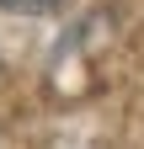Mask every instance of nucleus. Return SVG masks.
Here are the masks:
<instances>
[{"mask_svg":"<svg viewBox=\"0 0 144 149\" xmlns=\"http://www.w3.org/2000/svg\"><path fill=\"white\" fill-rule=\"evenodd\" d=\"M59 6H64V0H0V11H16V16H48Z\"/></svg>","mask_w":144,"mask_h":149,"instance_id":"1","label":"nucleus"}]
</instances>
